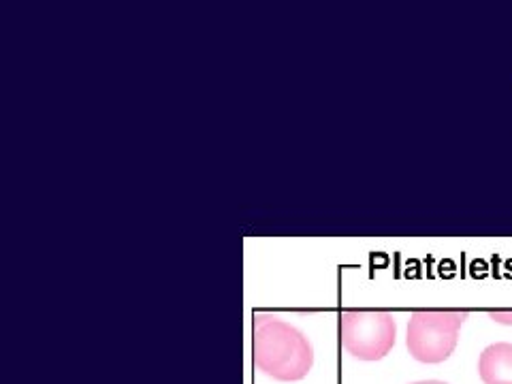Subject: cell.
Masks as SVG:
<instances>
[{
	"instance_id": "6da1fadb",
	"label": "cell",
	"mask_w": 512,
	"mask_h": 384,
	"mask_svg": "<svg viewBox=\"0 0 512 384\" xmlns=\"http://www.w3.org/2000/svg\"><path fill=\"white\" fill-rule=\"evenodd\" d=\"M254 363L259 370L282 382L306 378L314 363V350L306 335L278 318H254Z\"/></svg>"
},
{
	"instance_id": "7a4b0ae2",
	"label": "cell",
	"mask_w": 512,
	"mask_h": 384,
	"mask_svg": "<svg viewBox=\"0 0 512 384\" xmlns=\"http://www.w3.org/2000/svg\"><path fill=\"white\" fill-rule=\"evenodd\" d=\"M468 320L461 310H419L408 320L406 346L421 363H442L453 355L459 329Z\"/></svg>"
},
{
	"instance_id": "3957f363",
	"label": "cell",
	"mask_w": 512,
	"mask_h": 384,
	"mask_svg": "<svg viewBox=\"0 0 512 384\" xmlns=\"http://www.w3.org/2000/svg\"><path fill=\"white\" fill-rule=\"evenodd\" d=\"M340 325L344 348L361 361H378L395 346L397 325L389 312L348 310L342 314Z\"/></svg>"
},
{
	"instance_id": "277c9868",
	"label": "cell",
	"mask_w": 512,
	"mask_h": 384,
	"mask_svg": "<svg viewBox=\"0 0 512 384\" xmlns=\"http://www.w3.org/2000/svg\"><path fill=\"white\" fill-rule=\"evenodd\" d=\"M478 374L485 384H512V344L487 346L478 359Z\"/></svg>"
},
{
	"instance_id": "5b68a950",
	"label": "cell",
	"mask_w": 512,
	"mask_h": 384,
	"mask_svg": "<svg viewBox=\"0 0 512 384\" xmlns=\"http://www.w3.org/2000/svg\"><path fill=\"white\" fill-rule=\"evenodd\" d=\"M491 318L498 320L500 325H512V310H493Z\"/></svg>"
},
{
	"instance_id": "8992f818",
	"label": "cell",
	"mask_w": 512,
	"mask_h": 384,
	"mask_svg": "<svg viewBox=\"0 0 512 384\" xmlns=\"http://www.w3.org/2000/svg\"><path fill=\"white\" fill-rule=\"evenodd\" d=\"M412 384H446V382H440V380H423V382H412Z\"/></svg>"
}]
</instances>
